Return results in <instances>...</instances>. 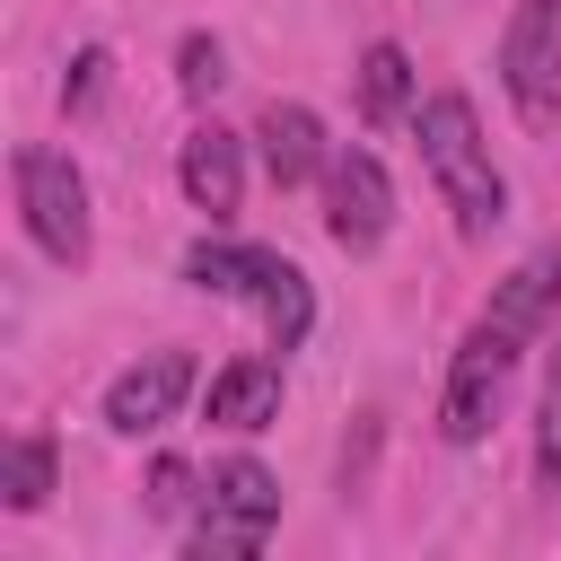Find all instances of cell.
<instances>
[{
    "mask_svg": "<svg viewBox=\"0 0 561 561\" xmlns=\"http://www.w3.org/2000/svg\"><path fill=\"white\" fill-rule=\"evenodd\" d=\"M561 324V237H543L535 254H517L491 298L473 307V324L456 333L447 351V377H438V438L447 447H482L491 421L508 412V386L526 368V351Z\"/></svg>",
    "mask_w": 561,
    "mask_h": 561,
    "instance_id": "obj_1",
    "label": "cell"
},
{
    "mask_svg": "<svg viewBox=\"0 0 561 561\" xmlns=\"http://www.w3.org/2000/svg\"><path fill=\"white\" fill-rule=\"evenodd\" d=\"M412 140H421V175H430L438 210L456 219V237L465 245H491L508 228V175H500V158L482 140L473 96L465 88H430L421 114H412Z\"/></svg>",
    "mask_w": 561,
    "mask_h": 561,
    "instance_id": "obj_2",
    "label": "cell"
},
{
    "mask_svg": "<svg viewBox=\"0 0 561 561\" xmlns=\"http://www.w3.org/2000/svg\"><path fill=\"white\" fill-rule=\"evenodd\" d=\"M175 272H184V289H202V298L254 307V324H263V342H272L280 359L307 351V333H316V280H307L289 254L245 245V237H193Z\"/></svg>",
    "mask_w": 561,
    "mask_h": 561,
    "instance_id": "obj_3",
    "label": "cell"
},
{
    "mask_svg": "<svg viewBox=\"0 0 561 561\" xmlns=\"http://www.w3.org/2000/svg\"><path fill=\"white\" fill-rule=\"evenodd\" d=\"M9 193H18V228H26V245H35L44 263H61V272H88V254H96V210H88V175H79V158L53 149V140H18V158H9Z\"/></svg>",
    "mask_w": 561,
    "mask_h": 561,
    "instance_id": "obj_4",
    "label": "cell"
},
{
    "mask_svg": "<svg viewBox=\"0 0 561 561\" xmlns=\"http://www.w3.org/2000/svg\"><path fill=\"white\" fill-rule=\"evenodd\" d=\"M280 526V473L263 456H219L202 473V508L184 517V561H228V552H263Z\"/></svg>",
    "mask_w": 561,
    "mask_h": 561,
    "instance_id": "obj_5",
    "label": "cell"
},
{
    "mask_svg": "<svg viewBox=\"0 0 561 561\" xmlns=\"http://www.w3.org/2000/svg\"><path fill=\"white\" fill-rule=\"evenodd\" d=\"M500 96H508V114L535 140L561 131V0H508V26H500Z\"/></svg>",
    "mask_w": 561,
    "mask_h": 561,
    "instance_id": "obj_6",
    "label": "cell"
},
{
    "mask_svg": "<svg viewBox=\"0 0 561 561\" xmlns=\"http://www.w3.org/2000/svg\"><path fill=\"white\" fill-rule=\"evenodd\" d=\"M316 202H324V237H333L342 254H377V245L394 237V175H386V158L359 149V140H333V167H324Z\"/></svg>",
    "mask_w": 561,
    "mask_h": 561,
    "instance_id": "obj_7",
    "label": "cell"
},
{
    "mask_svg": "<svg viewBox=\"0 0 561 561\" xmlns=\"http://www.w3.org/2000/svg\"><path fill=\"white\" fill-rule=\"evenodd\" d=\"M202 377H193V351H140L131 368H114L105 377V394H96V421L114 430V438H158L175 412H184V394H193Z\"/></svg>",
    "mask_w": 561,
    "mask_h": 561,
    "instance_id": "obj_8",
    "label": "cell"
},
{
    "mask_svg": "<svg viewBox=\"0 0 561 561\" xmlns=\"http://www.w3.org/2000/svg\"><path fill=\"white\" fill-rule=\"evenodd\" d=\"M289 359L263 342V351H237V359H219L210 368V386H202V421L210 430H228V438H254V430H272L280 421V377Z\"/></svg>",
    "mask_w": 561,
    "mask_h": 561,
    "instance_id": "obj_9",
    "label": "cell"
},
{
    "mask_svg": "<svg viewBox=\"0 0 561 561\" xmlns=\"http://www.w3.org/2000/svg\"><path fill=\"white\" fill-rule=\"evenodd\" d=\"M245 140H254V131L193 123V131H184V149H175V184H184V202H193L210 228H228V219H237V202H245Z\"/></svg>",
    "mask_w": 561,
    "mask_h": 561,
    "instance_id": "obj_10",
    "label": "cell"
},
{
    "mask_svg": "<svg viewBox=\"0 0 561 561\" xmlns=\"http://www.w3.org/2000/svg\"><path fill=\"white\" fill-rule=\"evenodd\" d=\"M254 158H263V175H272L280 193H307V184H324V167H333V140H324L316 105H298V96H272V105L254 114Z\"/></svg>",
    "mask_w": 561,
    "mask_h": 561,
    "instance_id": "obj_11",
    "label": "cell"
},
{
    "mask_svg": "<svg viewBox=\"0 0 561 561\" xmlns=\"http://www.w3.org/2000/svg\"><path fill=\"white\" fill-rule=\"evenodd\" d=\"M351 105H359V123H368V131H386V123H412V114H421V70H412V53H403L394 35H377V44L359 53V70H351Z\"/></svg>",
    "mask_w": 561,
    "mask_h": 561,
    "instance_id": "obj_12",
    "label": "cell"
},
{
    "mask_svg": "<svg viewBox=\"0 0 561 561\" xmlns=\"http://www.w3.org/2000/svg\"><path fill=\"white\" fill-rule=\"evenodd\" d=\"M53 491H61V447H53V430H18V438L0 447V508H9V517H35Z\"/></svg>",
    "mask_w": 561,
    "mask_h": 561,
    "instance_id": "obj_13",
    "label": "cell"
},
{
    "mask_svg": "<svg viewBox=\"0 0 561 561\" xmlns=\"http://www.w3.org/2000/svg\"><path fill=\"white\" fill-rule=\"evenodd\" d=\"M535 491L561 500V333L543 351V386H535Z\"/></svg>",
    "mask_w": 561,
    "mask_h": 561,
    "instance_id": "obj_14",
    "label": "cell"
},
{
    "mask_svg": "<svg viewBox=\"0 0 561 561\" xmlns=\"http://www.w3.org/2000/svg\"><path fill=\"white\" fill-rule=\"evenodd\" d=\"M219 88H228V44H219L210 26L175 35V96H184V105H210Z\"/></svg>",
    "mask_w": 561,
    "mask_h": 561,
    "instance_id": "obj_15",
    "label": "cell"
},
{
    "mask_svg": "<svg viewBox=\"0 0 561 561\" xmlns=\"http://www.w3.org/2000/svg\"><path fill=\"white\" fill-rule=\"evenodd\" d=\"M140 508H149V517H167V526H184V517L202 508V473H193L184 456H158V465H149V482H140Z\"/></svg>",
    "mask_w": 561,
    "mask_h": 561,
    "instance_id": "obj_16",
    "label": "cell"
},
{
    "mask_svg": "<svg viewBox=\"0 0 561 561\" xmlns=\"http://www.w3.org/2000/svg\"><path fill=\"white\" fill-rule=\"evenodd\" d=\"M105 79H114V53H105V44H79V53H70V70H61V105H70V114H88V105L105 96Z\"/></svg>",
    "mask_w": 561,
    "mask_h": 561,
    "instance_id": "obj_17",
    "label": "cell"
}]
</instances>
